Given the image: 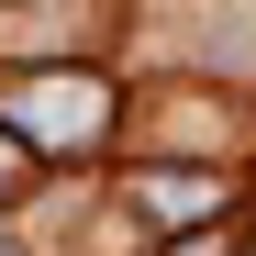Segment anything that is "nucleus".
<instances>
[{"instance_id": "nucleus-2", "label": "nucleus", "mask_w": 256, "mask_h": 256, "mask_svg": "<svg viewBox=\"0 0 256 256\" xmlns=\"http://www.w3.org/2000/svg\"><path fill=\"white\" fill-rule=\"evenodd\" d=\"M212 178H145V212H200Z\"/></svg>"}, {"instance_id": "nucleus-1", "label": "nucleus", "mask_w": 256, "mask_h": 256, "mask_svg": "<svg viewBox=\"0 0 256 256\" xmlns=\"http://www.w3.org/2000/svg\"><path fill=\"white\" fill-rule=\"evenodd\" d=\"M100 78H34V90H22V122H34V134H56V145H90L100 134Z\"/></svg>"}]
</instances>
